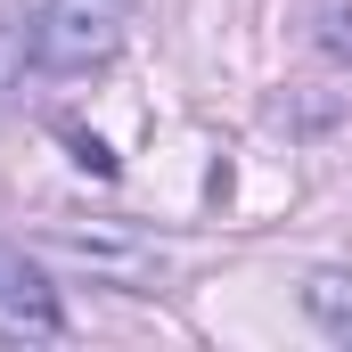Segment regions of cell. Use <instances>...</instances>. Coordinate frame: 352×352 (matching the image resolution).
<instances>
[{
	"label": "cell",
	"instance_id": "277c9868",
	"mask_svg": "<svg viewBox=\"0 0 352 352\" xmlns=\"http://www.w3.org/2000/svg\"><path fill=\"white\" fill-rule=\"evenodd\" d=\"M311 41H320V58H328V66H352V0H328V8H320Z\"/></svg>",
	"mask_w": 352,
	"mask_h": 352
},
{
	"label": "cell",
	"instance_id": "7a4b0ae2",
	"mask_svg": "<svg viewBox=\"0 0 352 352\" xmlns=\"http://www.w3.org/2000/svg\"><path fill=\"white\" fill-rule=\"evenodd\" d=\"M50 336H66L58 287L41 278V263L25 246L0 238V344H50Z\"/></svg>",
	"mask_w": 352,
	"mask_h": 352
},
{
	"label": "cell",
	"instance_id": "3957f363",
	"mask_svg": "<svg viewBox=\"0 0 352 352\" xmlns=\"http://www.w3.org/2000/svg\"><path fill=\"white\" fill-rule=\"evenodd\" d=\"M303 303H311V320H320L328 336H352V278H344V270H311Z\"/></svg>",
	"mask_w": 352,
	"mask_h": 352
},
{
	"label": "cell",
	"instance_id": "5b68a950",
	"mask_svg": "<svg viewBox=\"0 0 352 352\" xmlns=\"http://www.w3.org/2000/svg\"><path fill=\"white\" fill-rule=\"evenodd\" d=\"M66 140H74V156H82V173H115V156H107V148H98V140H90V131H66Z\"/></svg>",
	"mask_w": 352,
	"mask_h": 352
},
{
	"label": "cell",
	"instance_id": "6da1fadb",
	"mask_svg": "<svg viewBox=\"0 0 352 352\" xmlns=\"http://www.w3.org/2000/svg\"><path fill=\"white\" fill-rule=\"evenodd\" d=\"M123 25H131V0H50L33 16V66L58 74V82L98 74L123 50Z\"/></svg>",
	"mask_w": 352,
	"mask_h": 352
}]
</instances>
